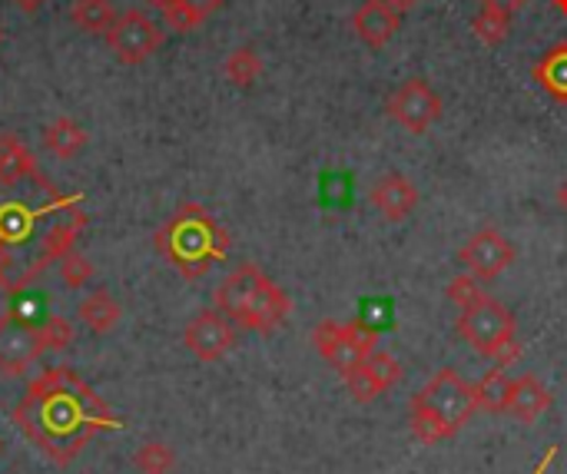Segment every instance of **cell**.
<instances>
[{"mask_svg":"<svg viewBox=\"0 0 567 474\" xmlns=\"http://www.w3.org/2000/svg\"><path fill=\"white\" fill-rule=\"evenodd\" d=\"M551 3H555V10H558V13H565L567 17V0H551Z\"/></svg>","mask_w":567,"mask_h":474,"instance_id":"cell-37","label":"cell"},{"mask_svg":"<svg viewBox=\"0 0 567 474\" xmlns=\"http://www.w3.org/2000/svg\"><path fill=\"white\" fill-rule=\"evenodd\" d=\"M40 336H43V346L53 349V352H63L70 342H73V326L63 319V316H50L40 322Z\"/></svg>","mask_w":567,"mask_h":474,"instance_id":"cell-29","label":"cell"},{"mask_svg":"<svg viewBox=\"0 0 567 474\" xmlns=\"http://www.w3.org/2000/svg\"><path fill=\"white\" fill-rule=\"evenodd\" d=\"M485 296H488V292H482V286H478L475 276H458V279L449 282V299L458 306V312L468 309V306H475V302L485 299Z\"/></svg>","mask_w":567,"mask_h":474,"instance_id":"cell-30","label":"cell"},{"mask_svg":"<svg viewBox=\"0 0 567 474\" xmlns=\"http://www.w3.org/2000/svg\"><path fill=\"white\" fill-rule=\"evenodd\" d=\"M143 3H146V7H156V10H169L176 0H143Z\"/></svg>","mask_w":567,"mask_h":474,"instance_id":"cell-35","label":"cell"},{"mask_svg":"<svg viewBox=\"0 0 567 474\" xmlns=\"http://www.w3.org/2000/svg\"><path fill=\"white\" fill-rule=\"evenodd\" d=\"M153 243L186 279L203 276L229 249L226 229L196 203L179 206L176 216L153 236Z\"/></svg>","mask_w":567,"mask_h":474,"instance_id":"cell-4","label":"cell"},{"mask_svg":"<svg viewBox=\"0 0 567 474\" xmlns=\"http://www.w3.org/2000/svg\"><path fill=\"white\" fill-rule=\"evenodd\" d=\"M551 392L542 385V379H535L532 372L512 379V392H508V415L518 419L522 425H535L548 409H551Z\"/></svg>","mask_w":567,"mask_h":474,"instance_id":"cell-15","label":"cell"},{"mask_svg":"<svg viewBox=\"0 0 567 474\" xmlns=\"http://www.w3.org/2000/svg\"><path fill=\"white\" fill-rule=\"evenodd\" d=\"M369 203L372 209L389 219V223H402L419 209V186L405 176V173H385L372 183L369 189Z\"/></svg>","mask_w":567,"mask_h":474,"instance_id":"cell-13","label":"cell"},{"mask_svg":"<svg viewBox=\"0 0 567 474\" xmlns=\"http://www.w3.org/2000/svg\"><path fill=\"white\" fill-rule=\"evenodd\" d=\"M223 73L233 86H252L262 73V56L252 50V47H236L226 63H223Z\"/></svg>","mask_w":567,"mask_h":474,"instance_id":"cell-24","label":"cell"},{"mask_svg":"<svg viewBox=\"0 0 567 474\" xmlns=\"http://www.w3.org/2000/svg\"><path fill=\"white\" fill-rule=\"evenodd\" d=\"M0 452H3V442H0Z\"/></svg>","mask_w":567,"mask_h":474,"instance_id":"cell-40","label":"cell"},{"mask_svg":"<svg viewBox=\"0 0 567 474\" xmlns=\"http://www.w3.org/2000/svg\"><path fill=\"white\" fill-rule=\"evenodd\" d=\"M106 43H110V50L116 53L120 63L136 66V63L150 60L159 50L163 30L143 10H123V13H116L113 27L106 30Z\"/></svg>","mask_w":567,"mask_h":474,"instance_id":"cell-7","label":"cell"},{"mask_svg":"<svg viewBox=\"0 0 567 474\" xmlns=\"http://www.w3.org/2000/svg\"><path fill=\"white\" fill-rule=\"evenodd\" d=\"M482 7H485V10H498V13L515 17V13H522V10L528 7V0H482Z\"/></svg>","mask_w":567,"mask_h":474,"instance_id":"cell-31","label":"cell"},{"mask_svg":"<svg viewBox=\"0 0 567 474\" xmlns=\"http://www.w3.org/2000/svg\"><path fill=\"white\" fill-rule=\"evenodd\" d=\"M120 319H123V309H120V302H116L106 289L90 292V296L80 302V322H83L90 332H96V336L113 332V329L120 326Z\"/></svg>","mask_w":567,"mask_h":474,"instance_id":"cell-18","label":"cell"},{"mask_svg":"<svg viewBox=\"0 0 567 474\" xmlns=\"http://www.w3.org/2000/svg\"><path fill=\"white\" fill-rule=\"evenodd\" d=\"M508 392H512V379L502 365H495L492 372L482 375V382L475 385V399H478V409L485 412H508Z\"/></svg>","mask_w":567,"mask_h":474,"instance_id":"cell-23","label":"cell"},{"mask_svg":"<svg viewBox=\"0 0 567 474\" xmlns=\"http://www.w3.org/2000/svg\"><path fill=\"white\" fill-rule=\"evenodd\" d=\"M535 80H538L555 100L567 103V43H555V47L542 56V63H535Z\"/></svg>","mask_w":567,"mask_h":474,"instance_id":"cell-21","label":"cell"},{"mask_svg":"<svg viewBox=\"0 0 567 474\" xmlns=\"http://www.w3.org/2000/svg\"><path fill=\"white\" fill-rule=\"evenodd\" d=\"M478 412L475 385H468L455 369L435 372L409 405V429L422 445H439L458 435V429Z\"/></svg>","mask_w":567,"mask_h":474,"instance_id":"cell-3","label":"cell"},{"mask_svg":"<svg viewBox=\"0 0 567 474\" xmlns=\"http://www.w3.org/2000/svg\"><path fill=\"white\" fill-rule=\"evenodd\" d=\"M342 379H346L349 395H352L355 402L369 405V402H375L382 392H389V389H395V385L402 382V365H399V359H395V356H389V352H379V349H375V352H372L359 369L346 372Z\"/></svg>","mask_w":567,"mask_h":474,"instance_id":"cell-12","label":"cell"},{"mask_svg":"<svg viewBox=\"0 0 567 474\" xmlns=\"http://www.w3.org/2000/svg\"><path fill=\"white\" fill-rule=\"evenodd\" d=\"M43 3H47V0H13V7H17V10H23V13H37Z\"/></svg>","mask_w":567,"mask_h":474,"instance_id":"cell-33","label":"cell"},{"mask_svg":"<svg viewBox=\"0 0 567 474\" xmlns=\"http://www.w3.org/2000/svg\"><path fill=\"white\" fill-rule=\"evenodd\" d=\"M13 425L56 465H66L100 429H120V419L66 365L43 372L13 409Z\"/></svg>","mask_w":567,"mask_h":474,"instance_id":"cell-1","label":"cell"},{"mask_svg":"<svg viewBox=\"0 0 567 474\" xmlns=\"http://www.w3.org/2000/svg\"><path fill=\"white\" fill-rule=\"evenodd\" d=\"M183 346L199 359V362H219L233 352L236 346V329L229 322V316H223L219 309H203L189 319L186 332H183Z\"/></svg>","mask_w":567,"mask_h":474,"instance_id":"cell-10","label":"cell"},{"mask_svg":"<svg viewBox=\"0 0 567 474\" xmlns=\"http://www.w3.org/2000/svg\"><path fill=\"white\" fill-rule=\"evenodd\" d=\"M555 452H558V449H548V455H545V462H542V465L535 468V474H545V468H548V465L555 462Z\"/></svg>","mask_w":567,"mask_h":474,"instance_id":"cell-36","label":"cell"},{"mask_svg":"<svg viewBox=\"0 0 567 474\" xmlns=\"http://www.w3.org/2000/svg\"><path fill=\"white\" fill-rule=\"evenodd\" d=\"M60 262H63V266H60V276H63V286H66V289H83V286L93 279V262H90L83 253H70V256H63Z\"/></svg>","mask_w":567,"mask_h":474,"instance_id":"cell-28","label":"cell"},{"mask_svg":"<svg viewBox=\"0 0 567 474\" xmlns=\"http://www.w3.org/2000/svg\"><path fill=\"white\" fill-rule=\"evenodd\" d=\"M385 110H389V116L402 126V130H409V133H429L439 120H442V96L429 86V80H422V76H412V80H405L392 96H389V103H385Z\"/></svg>","mask_w":567,"mask_h":474,"instance_id":"cell-8","label":"cell"},{"mask_svg":"<svg viewBox=\"0 0 567 474\" xmlns=\"http://www.w3.org/2000/svg\"><path fill=\"white\" fill-rule=\"evenodd\" d=\"M458 259L468 269V276H475L478 282H495L498 276H505L515 266V246L498 229H478L462 246Z\"/></svg>","mask_w":567,"mask_h":474,"instance_id":"cell-9","label":"cell"},{"mask_svg":"<svg viewBox=\"0 0 567 474\" xmlns=\"http://www.w3.org/2000/svg\"><path fill=\"white\" fill-rule=\"evenodd\" d=\"M47 352L40 326L23 322L20 316H0V372L23 375Z\"/></svg>","mask_w":567,"mask_h":474,"instance_id":"cell-11","label":"cell"},{"mask_svg":"<svg viewBox=\"0 0 567 474\" xmlns=\"http://www.w3.org/2000/svg\"><path fill=\"white\" fill-rule=\"evenodd\" d=\"M385 3H389L392 10H399V13H409V10H415L422 0H385Z\"/></svg>","mask_w":567,"mask_h":474,"instance_id":"cell-32","label":"cell"},{"mask_svg":"<svg viewBox=\"0 0 567 474\" xmlns=\"http://www.w3.org/2000/svg\"><path fill=\"white\" fill-rule=\"evenodd\" d=\"M0 43H3V30H0Z\"/></svg>","mask_w":567,"mask_h":474,"instance_id":"cell-39","label":"cell"},{"mask_svg":"<svg viewBox=\"0 0 567 474\" xmlns=\"http://www.w3.org/2000/svg\"><path fill=\"white\" fill-rule=\"evenodd\" d=\"M86 140H90L86 130L76 120H70V116H60V120L47 123V130H43V146L56 159H73L86 146Z\"/></svg>","mask_w":567,"mask_h":474,"instance_id":"cell-19","label":"cell"},{"mask_svg":"<svg viewBox=\"0 0 567 474\" xmlns=\"http://www.w3.org/2000/svg\"><path fill=\"white\" fill-rule=\"evenodd\" d=\"M86 226V216L83 213H73L70 219H63V223H56V226H50L47 233H43V239H40V256H37V262H33V269L17 282V286H27L47 262H53V259H63V256H70L73 253V246H76V236H80V229ZM17 286H10V289H17Z\"/></svg>","mask_w":567,"mask_h":474,"instance_id":"cell-16","label":"cell"},{"mask_svg":"<svg viewBox=\"0 0 567 474\" xmlns=\"http://www.w3.org/2000/svg\"><path fill=\"white\" fill-rule=\"evenodd\" d=\"M216 309L223 316H229L239 329L269 336L289 319L292 302L259 266L243 262L219 282Z\"/></svg>","mask_w":567,"mask_h":474,"instance_id":"cell-2","label":"cell"},{"mask_svg":"<svg viewBox=\"0 0 567 474\" xmlns=\"http://www.w3.org/2000/svg\"><path fill=\"white\" fill-rule=\"evenodd\" d=\"M219 3H223V0H176L169 10H163V17H166V23H169L173 30L186 33V30H196Z\"/></svg>","mask_w":567,"mask_h":474,"instance_id":"cell-25","label":"cell"},{"mask_svg":"<svg viewBox=\"0 0 567 474\" xmlns=\"http://www.w3.org/2000/svg\"><path fill=\"white\" fill-rule=\"evenodd\" d=\"M3 272H7V259H0V286H7V279H3Z\"/></svg>","mask_w":567,"mask_h":474,"instance_id":"cell-38","label":"cell"},{"mask_svg":"<svg viewBox=\"0 0 567 474\" xmlns=\"http://www.w3.org/2000/svg\"><path fill=\"white\" fill-rule=\"evenodd\" d=\"M515 329H518L515 316L492 296L478 299L475 306L462 309V316H458V332L468 339V346L502 369H508L522 356Z\"/></svg>","mask_w":567,"mask_h":474,"instance_id":"cell-5","label":"cell"},{"mask_svg":"<svg viewBox=\"0 0 567 474\" xmlns=\"http://www.w3.org/2000/svg\"><path fill=\"white\" fill-rule=\"evenodd\" d=\"M402 27V13L392 10L385 0H365L355 13H352V30L355 37L372 47V50H382L385 43H392V37L399 33Z\"/></svg>","mask_w":567,"mask_h":474,"instance_id":"cell-14","label":"cell"},{"mask_svg":"<svg viewBox=\"0 0 567 474\" xmlns=\"http://www.w3.org/2000/svg\"><path fill=\"white\" fill-rule=\"evenodd\" d=\"M312 346L339 375H346V372L359 369L379 349V336L372 329H365L362 322L322 319L312 332Z\"/></svg>","mask_w":567,"mask_h":474,"instance_id":"cell-6","label":"cell"},{"mask_svg":"<svg viewBox=\"0 0 567 474\" xmlns=\"http://www.w3.org/2000/svg\"><path fill=\"white\" fill-rule=\"evenodd\" d=\"M472 30L475 37L485 43V47H502L508 40V30H512V17L508 13H498V10H478L475 20H472Z\"/></svg>","mask_w":567,"mask_h":474,"instance_id":"cell-27","label":"cell"},{"mask_svg":"<svg viewBox=\"0 0 567 474\" xmlns=\"http://www.w3.org/2000/svg\"><path fill=\"white\" fill-rule=\"evenodd\" d=\"M27 176H33L37 183H43V176L37 173L33 153L13 133H0V183L3 186H13V183H20Z\"/></svg>","mask_w":567,"mask_h":474,"instance_id":"cell-17","label":"cell"},{"mask_svg":"<svg viewBox=\"0 0 567 474\" xmlns=\"http://www.w3.org/2000/svg\"><path fill=\"white\" fill-rule=\"evenodd\" d=\"M558 206H561V213L567 216V179L558 186Z\"/></svg>","mask_w":567,"mask_h":474,"instance_id":"cell-34","label":"cell"},{"mask_svg":"<svg viewBox=\"0 0 567 474\" xmlns=\"http://www.w3.org/2000/svg\"><path fill=\"white\" fill-rule=\"evenodd\" d=\"M37 219H40V209H27L23 203H3L0 206V243L7 249L23 243Z\"/></svg>","mask_w":567,"mask_h":474,"instance_id":"cell-22","label":"cell"},{"mask_svg":"<svg viewBox=\"0 0 567 474\" xmlns=\"http://www.w3.org/2000/svg\"><path fill=\"white\" fill-rule=\"evenodd\" d=\"M70 20L83 33H93V37L103 33L106 37V30L116 20V10H113V0H73L70 3Z\"/></svg>","mask_w":567,"mask_h":474,"instance_id":"cell-20","label":"cell"},{"mask_svg":"<svg viewBox=\"0 0 567 474\" xmlns=\"http://www.w3.org/2000/svg\"><path fill=\"white\" fill-rule=\"evenodd\" d=\"M140 474H169L176 468V452L166 442H143L133 455Z\"/></svg>","mask_w":567,"mask_h":474,"instance_id":"cell-26","label":"cell"}]
</instances>
